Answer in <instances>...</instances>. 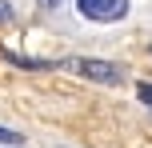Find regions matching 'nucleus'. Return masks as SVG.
<instances>
[{
  "mask_svg": "<svg viewBox=\"0 0 152 148\" xmlns=\"http://www.w3.org/2000/svg\"><path fill=\"white\" fill-rule=\"evenodd\" d=\"M76 68L96 80H116V68H104V60H76Z\"/></svg>",
  "mask_w": 152,
  "mask_h": 148,
  "instance_id": "nucleus-2",
  "label": "nucleus"
},
{
  "mask_svg": "<svg viewBox=\"0 0 152 148\" xmlns=\"http://www.w3.org/2000/svg\"><path fill=\"white\" fill-rule=\"evenodd\" d=\"M140 96H144V100L152 104V84H140Z\"/></svg>",
  "mask_w": 152,
  "mask_h": 148,
  "instance_id": "nucleus-4",
  "label": "nucleus"
},
{
  "mask_svg": "<svg viewBox=\"0 0 152 148\" xmlns=\"http://www.w3.org/2000/svg\"><path fill=\"white\" fill-rule=\"evenodd\" d=\"M76 8H80L88 20L112 24V20H120V16L128 12V0H76Z\"/></svg>",
  "mask_w": 152,
  "mask_h": 148,
  "instance_id": "nucleus-1",
  "label": "nucleus"
},
{
  "mask_svg": "<svg viewBox=\"0 0 152 148\" xmlns=\"http://www.w3.org/2000/svg\"><path fill=\"white\" fill-rule=\"evenodd\" d=\"M0 140H8V144H20V132H8V128H0Z\"/></svg>",
  "mask_w": 152,
  "mask_h": 148,
  "instance_id": "nucleus-3",
  "label": "nucleus"
}]
</instances>
